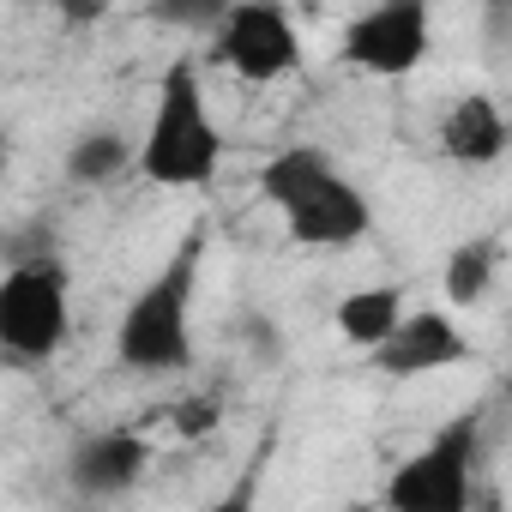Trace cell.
<instances>
[{
    "label": "cell",
    "mask_w": 512,
    "mask_h": 512,
    "mask_svg": "<svg viewBox=\"0 0 512 512\" xmlns=\"http://www.w3.org/2000/svg\"><path fill=\"white\" fill-rule=\"evenodd\" d=\"M211 49L247 85H278L302 67V31L278 0H235V7H223L211 25Z\"/></svg>",
    "instance_id": "obj_6"
},
{
    "label": "cell",
    "mask_w": 512,
    "mask_h": 512,
    "mask_svg": "<svg viewBox=\"0 0 512 512\" xmlns=\"http://www.w3.org/2000/svg\"><path fill=\"white\" fill-rule=\"evenodd\" d=\"M7 163H13V139L0 133V175H7Z\"/></svg>",
    "instance_id": "obj_15"
},
{
    "label": "cell",
    "mask_w": 512,
    "mask_h": 512,
    "mask_svg": "<svg viewBox=\"0 0 512 512\" xmlns=\"http://www.w3.org/2000/svg\"><path fill=\"white\" fill-rule=\"evenodd\" d=\"M494 272H500V247H494V235H476V241H458L452 247L440 290H446L452 308H476L494 290Z\"/></svg>",
    "instance_id": "obj_13"
},
{
    "label": "cell",
    "mask_w": 512,
    "mask_h": 512,
    "mask_svg": "<svg viewBox=\"0 0 512 512\" xmlns=\"http://www.w3.org/2000/svg\"><path fill=\"white\" fill-rule=\"evenodd\" d=\"M368 362L386 380H422V374L470 362V338H464V326L446 308H416V314H404L392 326V338L380 350H368Z\"/></svg>",
    "instance_id": "obj_8"
},
{
    "label": "cell",
    "mask_w": 512,
    "mask_h": 512,
    "mask_svg": "<svg viewBox=\"0 0 512 512\" xmlns=\"http://www.w3.org/2000/svg\"><path fill=\"white\" fill-rule=\"evenodd\" d=\"M133 163H139V139H127L121 127H97V133H79L67 145V163L61 169L79 187H115Z\"/></svg>",
    "instance_id": "obj_11"
},
{
    "label": "cell",
    "mask_w": 512,
    "mask_h": 512,
    "mask_svg": "<svg viewBox=\"0 0 512 512\" xmlns=\"http://www.w3.org/2000/svg\"><path fill=\"white\" fill-rule=\"evenodd\" d=\"M145 464H151V440L139 428H97V434H79L73 440L67 482L85 500H115V494H133L139 488Z\"/></svg>",
    "instance_id": "obj_9"
},
{
    "label": "cell",
    "mask_w": 512,
    "mask_h": 512,
    "mask_svg": "<svg viewBox=\"0 0 512 512\" xmlns=\"http://www.w3.org/2000/svg\"><path fill=\"white\" fill-rule=\"evenodd\" d=\"M223 163V133L211 121V97L193 55H175L157 79V103L139 139V175L151 187H205Z\"/></svg>",
    "instance_id": "obj_3"
},
{
    "label": "cell",
    "mask_w": 512,
    "mask_h": 512,
    "mask_svg": "<svg viewBox=\"0 0 512 512\" xmlns=\"http://www.w3.org/2000/svg\"><path fill=\"white\" fill-rule=\"evenodd\" d=\"M428 49H434L428 0H386V7H368L338 37V61L368 73V79H404V73H416L428 61Z\"/></svg>",
    "instance_id": "obj_7"
},
{
    "label": "cell",
    "mask_w": 512,
    "mask_h": 512,
    "mask_svg": "<svg viewBox=\"0 0 512 512\" xmlns=\"http://www.w3.org/2000/svg\"><path fill=\"white\" fill-rule=\"evenodd\" d=\"M404 314H410V308H404V296H398L392 284H374V290H350V296L338 302V332H344L356 350H380Z\"/></svg>",
    "instance_id": "obj_12"
},
{
    "label": "cell",
    "mask_w": 512,
    "mask_h": 512,
    "mask_svg": "<svg viewBox=\"0 0 512 512\" xmlns=\"http://www.w3.org/2000/svg\"><path fill=\"white\" fill-rule=\"evenodd\" d=\"M506 139H512L506 109H500V97H488V91H464V97L440 115V157L458 163V169H488V163H500V157H506Z\"/></svg>",
    "instance_id": "obj_10"
},
{
    "label": "cell",
    "mask_w": 512,
    "mask_h": 512,
    "mask_svg": "<svg viewBox=\"0 0 512 512\" xmlns=\"http://www.w3.org/2000/svg\"><path fill=\"white\" fill-rule=\"evenodd\" d=\"M199 512H260V458H253L217 500H205Z\"/></svg>",
    "instance_id": "obj_14"
},
{
    "label": "cell",
    "mask_w": 512,
    "mask_h": 512,
    "mask_svg": "<svg viewBox=\"0 0 512 512\" xmlns=\"http://www.w3.org/2000/svg\"><path fill=\"white\" fill-rule=\"evenodd\" d=\"M260 199L284 217L290 241H302L314 253L356 247L374 229L368 193L320 145H284V151H272L266 169H260Z\"/></svg>",
    "instance_id": "obj_1"
},
{
    "label": "cell",
    "mask_w": 512,
    "mask_h": 512,
    "mask_svg": "<svg viewBox=\"0 0 512 512\" xmlns=\"http://www.w3.org/2000/svg\"><path fill=\"white\" fill-rule=\"evenodd\" d=\"M470 494H476V416L464 410L392 470L386 512H470Z\"/></svg>",
    "instance_id": "obj_5"
},
{
    "label": "cell",
    "mask_w": 512,
    "mask_h": 512,
    "mask_svg": "<svg viewBox=\"0 0 512 512\" xmlns=\"http://www.w3.org/2000/svg\"><path fill=\"white\" fill-rule=\"evenodd\" d=\"M73 326V278L55 253H31V260L7 266L0 278V362L13 368H43L61 356Z\"/></svg>",
    "instance_id": "obj_4"
},
{
    "label": "cell",
    "mask_w": 512,
    "mask_h": 512,
    "mask_svg": "<svg viewBox=\"0 0 512 512\" xmlns=\"http://www.w3.org/2000/svg\"><path fill=\"white\" fill-rule=\"evenodd\" d=\"M199 260H205V229H187L175 253L151 272V284L127 302L115 326V362L127 374H187L193 368V296H199Z\"/></svg>",
    "instance_id": "obj_2"
}]
</instances>
